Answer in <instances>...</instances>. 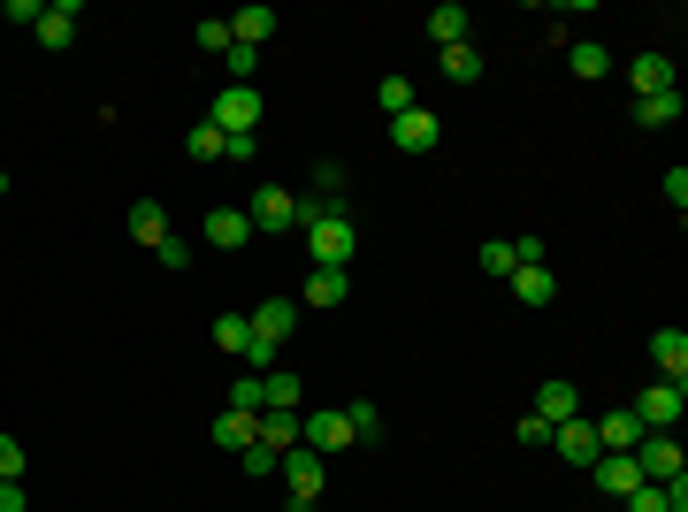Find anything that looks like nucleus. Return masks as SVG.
<instances>
[{
  "label": "nucleus",
  "mask_w": 688,
  "mask_h": 512,
  "mask_svg": "<svg viewBox=\"0 0 688 512\" xmlns=\"http://www.w3.org/2000/svg\"><path fill=\"white\" fill-rule=\"evenodd\" d=\"M306 253H314V268H344V260L360 253V222L344 214V207H306Z\"/></svg>",
  "instance_id": "nucleus-1"
},
{
  "label": "nucleus",
  "mask_w": 688,
  "mask_h": 512,
  "mask_svg": "<svg viewBox=\"0 0 688 512\" xmlns=\"http://www.w3.org/2000/svg\"><path fill=\"white\" fill-rule=\"evenodd\" d=\"M206 123L222 130V138H253V130H261V92H253V84H222Z\"/></svg>",
  "instance_id": "nucleus-2"
},
{
  "label": "nucleus",
  "mask_w": 688,
  "mask_h": 512,
  "mask_svg": "<svg viewBox=\"0 0 688 512\" xmlns=\"http://www.w3.org/2000/svg\"><path fill=\"white\" fill-rule=\"evenodd\" d=\"M627 459H635V474H643V482H674V474H688V451L674 444V429H650Z\"/></svg>",
  "instance_id": "nucleus-3"
},
{
  "label": "nucleus",
  "mask_w": 688,
  "mask_h": 512,
  "mask_svg": "<svg viewBox=\"0 0 688 512\" xmlns=\"http://www.w3.org/2000/svg\"><path fill=\"white\" fill-rule=\"evenodd\" d=\"M299 444L306 451H352V421H344V405H314V413H299Z\"/></svg>",
  "instance_id": "nucleus-4"
},
{
  "label": "nucleus",
  "mask_w": 688,
  "mask_h": 512,
  "mask_svg": "<svg viewBox=\"0 0 688 512\" xmlns=\"http://www.w3.org/2000/svg\"><path fill=\"white\" fill-rule=\"evenodd\" d=\"M275 466H283V482H291V505H299V512L314 505V498H322V482H330V474H322V451H306V444H291Z\"/></svg>",
  "instance_id": "nucleus-5"
},
{
  "label": "nucleus",
  "mask_w": 688,
  "mask_h": 512,
  "mask_svg": "<svg viewBox=\"0 0 688 512\" xmlns=\"http://www.w3.org/2000/svg\"><path fill=\"white\" fill-rule=\"evenodd\" d=\"M245 214H253V230H299V222H306V207H299V192H283V184H261Z\"/></svg>",
  "instance_id": "nucleus-6"
},
{
  "label": "nucleus",
  "mask_w": 688,
  "mask_h": 512,
  "mask_svg": "<svg viewBox=\"0 0 688 512\" xmlns=\"http://www.w3.org/2000/svg\"><path fill=\"white\" fill-rule=\"evenodd\" d=\"M681 405H688V383H666V375H658V383L635 398V421H643V429H674Z\"/></svg>",
  "instance_id": "nucleus-7"
},
{
  "label": "nucleus",
  "mask_w": 688,
  "mask_h": 512,
  "mask_svg": "<svg viewBox=\"0 0 688 512\" xmlns=\"http://www.w3.org/2000/svg\"><path fill=\"white\" fill-rule=\"evenodd\" d=\"M550 451H558V459H574V466H597V459H605V451H597V421H589V413L558 421V429H550Z\"/></svg>",
  "instance_id": "nucleus-8"
},
{
  "label": "nucleus",
  "mask_w": 688,
  "mask_h": 512,
  "mask_svg": "<svg viewBox=\"0 0 688 512\" xmlns=\"http://www.w3.org/2000/svg\"><path fill=\"white\" fill-rule=\"evenodd\" d=\"M650 436L643 421H635V405H613V413H597V451H635Z\"/></svg>",
  "instance_id": "nucleus-9"
},
{
  "label": "nucleus",
  "mask_w": 688,
  "mask_h": 512,
  "mask_svg": "<svg viewBox=\"0 0 688 512\" xmlns=\"http://www.w3.org/2000/svg\"><path fill=\"white\" fill-rule=\"evenodd\" d=\"M391 138H398V145H406V153H428V145H436V138H444V123H436V116H428V108H421V100H413L406 116H391Z\"/></svg>",
  "instance_id": "nucleus-10"
},
{
  "label": "nucleus",
  "mask_w": 688,
  "mask_h": 512,
  "mask_svg": "<svg viewBox=\"0 0 688 512\" xmlns=\"http://www.w3.org/2000/svg\"><path fill=\"white\" fill-rule=\"evenodd\" d=\"M650 360L666 383H688V329H650Z\"/></svg>",
  "instance_id": "nucleus-11"
},
{
  "label": "nucleus",
  "mask_w": 688,
  "mask_h": 512,
  "mask_svg": "<svg viewBox=\"0 0 688 512\" xmlns=\"http://www.w3.org/2000/svg\"><path fill=\"white\" fill-rule=\"evenodd\" d=\"M245 238H253V214H245V207H214V214H206V245L237 253Z\"/></svg>",
  "instance_id": "nucleus-12"
},
{
  "label": "nucleus",
  "mask_w": 688,
  "mask_h": 512,
  "mask_svg": "<svg viewBox=\"0 0 688 512\" xmlns=\"http://www.w3.org/2000/svg\"><path fill=\"white\" fill-rule=\"evenodd\" d=\"M627 84H635V100L674 92V62H666V54H635V62H627Z\"/></svg>",
  "instance_id": "nucleus-13"
},
{
  "label": "nucleus",
  "mask_w": 688,
  "mask_h": 512,
  "mask_svg": "<svg viewBox=\"0 0 688 512\" xmlns=\"http://www.w3.org/2000/svg\"><path fill=\"white\" fill-rule=\"evenodd\" d=\"M589 474H597V490H605V498H627V490H643V474H635V459H627V451H605Z\"/></svg>",
  "instance_id": "nucleus-14"
},
{
  "label": "nucleus",
  "mask_w": 688,
  "mask_h": 512,
  "mask_svg": "<svg viewBox=\"0 0 688 512\" xmlns=\"http://www.w3.org/2000/svg\"><path fill=\"white\" fill-rule=\"evenodd\" d=\"M574 413H581V390H574V383H544V390H536V421L558 429V421H574Z\"/></svg>",
  "instance_id": "nucleus-15"
},
{
  "label": "nucleus",
  "mask_w": 688,
  "mask_h": 512,
  "mask_svg": "<svg viewBox=\"0 0 688 512\" xmlns=\"http://www.w3.org/2000/svg\"><path fill=\"white\" fill-rule=\"evenodd\" d=\"M299 329V299H269L261 314H253V337H269V344H283Z\"/></svg>",
  "instance_id": "nucleus-16"
},
{
  "label": "nucleus",
  "mask_w": 688,
  "mask_h": 512,
  "mask_svg": "<svg viewBox=\"0 0 688 512\" xmlns=\"http://www.w3.org/2000/svg\"><path fill=\"white\" fill-rule=\"evenodd\" d=\"M635 123H643V130H674V123H681V92H650V100H635Z\"/></svg>",
  "instance_id": "nucleus-17"
},
{
  "label": "nucleus",
  "mask_w": 688,
  "mask_h": 512,
  "mask_svg": "<svg viewBox=\"0 0 688 512\" xmlns=\"http://www.w3.org/2000/svg\"><path fill=\"white\" fill-rule=\"evenodd\" d=\"M513 299H520V307H550V299H558L550 268H513Z\"/></svg>",
  "instance_id": "nucleus-18"
},
{
  "label": "nucleus",
  "mask_w": 688,
  "mask_h": 512,
  "mask_svg": "<svg viewBox=\"0 0 688 512\" xmlns=\"http://www.w3.org/2000/svg\"><path fill=\"white\" fill-rule=\"evenodd\" d=\"M69 39H77V8H69V0H54V8L39 16V47H54V54H62Z\"/></svg>",
  "instance_id": "nucleus-19"
},
{
  "label": "nucleus",
  "mask_w": 688,
  "mask_h": 512,
  "mask_svg": "<svg viewBox=\"0 0 688 512\" xmlns=\"http://www.w3.org/2000/svg\"><path fill=\"white\" fill-rule=\"evenodd\" d=\"M428 39H436V47H467V8H459V0H444V8L428 16Z\"/></svg>",
  "instance_id": "nucleus-20"
},
{
  "label": "nucleus",
  "mask_w": 688,
  "mask_h": 512,
  "mask_svg": "<svg viewBox=\"0 0 688 512\" xmlns=\"http://www.w3.org/2000/svg\"><path fill=\"white\" fill-rule=\"evenodd\" d=\"M344 291H352L344 268H314V275H306V307H344Z\"/></svg>",
  "instance_id": "nucleus-21"
},
{
  "label": "nucleus",
  "mask_w": 688,
  "mask_h": 512,
  "mask_svg": "<svg viewBox=\"0 0 688 512\" xmlns=\"http://www.w3.org/2000/svg\"><path fill=\"white\" fill-rule=\"evenodd\" d=\"M269 31H275V8H245V16H230V39H237V47H261Z\"/></svg>",
  "instance_id": "nucleus-22"
},
{
  "label": "nucleus",
  "mask_w": 688,
  "mask_h": 512,
  "mask_svg": "<svg viewBox=\"0 0 688 512\" xmlns=\"http://www.w3.org/2000/svg\"><path fill=\"white\" fill-rule=\"evenodd\" d=\"M131 238H138V245H161V238H169V214H161L153 199H138V207H131Z\"/></svg>",
  "instance_id": "nucleus-23"
},
{
  "label": "nucleus",
  "mask_w": 688,
  "mask_h": 512,
  "mask_svg": "<svg viewBox=\"0 0 688 512\" xmlns=\"http://www.w3.org/2000/svg\"><path fill=\"white\" fill-rule=\"evenodd\" d=\"M566 62H574V77H605V69H613V54H605L597 39H574V47H566Z\"/></svg>",
  "instance_id": "nucleus-24"
},
{
  "label": "nucleus",
  "mask_w": 688,
  "mask_h": 512,
  "mask_svg": "<svg viewBox=\"0 0 688 512\" xmlns=\"http://www.w3.org/2000/svg\"><path fill=\"white\" fill-rule=\"evenodd\" d=\"M184 153H192V161H222V153H230V138H222L214 123H192V138H184Z\"/></svg>",
  "instance_id": "nucleus-25"
},
{
  "label": "nucleus",
  "mask_w": 688,
  "mask_h": 512,
  "mask_svg": "<svg viewBox=\"0 0 688 512\" xmlns=\"http://www.w3.org/2000/svg\"><path fill=\"white\" fill-rule=\"evenodd\" d=\"M214 444L245 451V444H253V413H222V421H214Z\"/></svg>",
  "instance_id": "nucleus-26"
},
{
  "label": "nucleus",
  "mask_w": 688,
  "mask_h": 512,
  "mask_svg": "<svg viewBox=\"0 0 688 512\" xmlns=\"http://www.w3.org/2000/svg\"><path fill=\"white\" fill-rule=\"evenodd\" d=\"M261 405H269V390H261V375L245 368V375L230 383V413H261Z\"/></svg>",
  "instance_id": "nucleus-27"
},
{
  "label": "nucleus",
  "mask_w": 688,
  "mask_h": 512,
  "mask_svg": "<svg viewBox=\"0 0 688 512\" xmlns=\"http://www.w3.org/2000/svg\"><path fill=\"white\" fill-rule=\"evenodd\" d=\"M245 337H253V321H245V314H222V321H214V344H222V352H237V360H245Z\"/></svg>",
  "instance_id": "nucleus-28"
},
{
  "label": "nucleus",
  "mask_w": 688,
  "mask_h": 512,
  "mask_svg": "<svg viewBox=\"0 0 688 512\" xmlns=\"http://www.w3.org/2000/svg\"><path fill=\"white\" fill-rule=\"evenodd\" d=\"M375 100H383V116H406V108H413V77H383Z\"/></svg>",
  "instance_id": "nucleus-29"
},
{
  "label": "nucleus",
  "mask_w": 688,
  "mask_h": 512,
  "mask_svg": "<svg viewBox=\"0 0 688 512\" xmlns=\"http://www.w3.org/2000/svg\"><path fill=\"white\" fill-rule=\"evenodd\" d=\"M344 421H352V436H360V444H375V436H383V413H375L367 398H360V405H344Z\"/></svg>",
  "instance_id": "nucleus-30"
},
{
  "label": "nucleus",
  "mask_w": 688,
  "mask_h": 512,
  "mask_svg": "<svg viewBox=\"0 0 688 512\" xmlns=\"http://www.w3.org/2000/svg\"><path fill=\"white\" fill-rule=\"evenodd\" d=\"M222 62H230V84H253V62H261V47H237V39H230V54H222Z\"/></svg>",
  "instance_id": "nucleus-31"
},
{
  "label": "nucleus",
  "mask_w": 688,
  "mask_h": 512,
  "mask_svg": "<svg viewBox=\"0 0 688 512\" xmlns=\"http://www.w3.org/2000/svg\"><path fill=\"white\" fill-rule=\"evenodd\" d=\"M482 268H489V275H513V268H520V253H513L505 238H489V245H482Z\"/></svg>",
  "instance_id": "nucleus-32"
},
{
  "label": "nucleus",
  "mask_w": 688,
  "mask_h": 512,
  "mask_svg": "<svg viewBox=\"0 0 688 512\" xmlns=\"http://www.w3.org/2000/svg\"><path fill=\"white\" fill-rule=\"evenodd\" d=\"M619 505L627 512H666V482H643V490H627Z\"/></svg>",
  "instance_id": "nucleus-33"
},
{
  "label": "nucleus",
  "mask_w": 688,
  "mask_h": 512,
  "mask_svg": "<svg viewBox=\"0 0 688 512\" xmlns=\"http://www.w3.org/2000/svg\"><path fill=\"white\" fill-rule=\"evenodd\" d=\"M444 69H452V77H482V54L475 47H444Z\"/></svg>",
  "instance_id": "nucleus-34"
},
{
  "label": "nucleus",
  "mask_w": 688,
  "mask_h": 512,
  "mask_svg": "<svg viewBox=\"0 0 688 512\" xmlns=\"http://www.w3.org/2000/svg\"><path fill=\"white\" fill-rule=\"evenodd\" d=\"M0 482H23V444L16 436H0Z\"/></svg>",
  "instance_id": "nucleus-35"
},
{
  "label": "nucleus",
  "mask_w": 688,
  "mask_h": 512,
  "mask_svg": "<svg viewBox=\"0 0 688 512\" xmlns=\"http://www.w3.org/2000/svg\"><path fill=\"white\" fill-rule=\"evenodd\" d=\"M275 459H283V451H269V444H245V474H275Z\"/></svg>",
  "instance_id": "nucleus-36"
},
{
  "label": "nucleus",
  "mask_w": 688,
  "mask_h": 512,
  "mask_svg": "<svg viewBox=\"0 0 688 512\" xmlns=\"http://www.w3.org/2000/svg\"><path fill=\"white\" fill-rule=\"evenodd\" d=\"M200 47L206 54H230V23H200Z\"/></svg>",
  "instance_id": "nucleus-37"
},
{
  "label": "nucleus",
  "mask_w": 688,
  "mask_h": 512,
  "mask_svg": "<svg viewBox=\"0 0 688 512\" xmlns=\"http://www.w3.org/2000/svg\"><path fill=\"white\" fill-rule=\"evenodd\" d=\"M153 253H161V268H192V253H184V238H161Z\"/></svg>",
  "instance_id": "nucleus-38"
},
{
  "label": "nucleus",
  "mask_w": 688,
  "mask_h": 512,
  "mask_svg": "<svg viewBox=\"0 0 688 512\" xmlns=\"http://www.w3.org/2000/svg\"><path fill=\"white\" fill-rule=\"evenodd\" d=\"M0 512H23V482H0Z\"/></svg>",
  "instance_id": "nucleus-39"
},
{
  "label": "nucleus",
  "mask_w": 688,
  "mask_h": 512,
  "mask_svg": "<svg viewBox=\"0 0 688 512\" xmlns=\"http://www.w3.org/2000/svg\"><path fill=\"white\" fill-rule=\"evenodd\" d=\"M0 192H8V169H0Z\"/></svg>",
  "instance_id": "nucleus-40"
}]
</instances>
